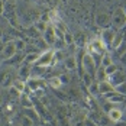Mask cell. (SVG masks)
Returning <instances> with one entry per match:
<instances>
[{
  "mask_svg": "<svg viewBox=\"0 0 126 126\" xmlns=\"http://www.w3.org/2000/svg\"><path fill=\"white\" fill-rule=\"evenodd\" d=\"M112 26L116 31H120L126 26V10L123 7H117L112 13Z\"/></svg>",
  "mask_w": 126,
  "mask_h": 126,
  "instance_id": "6da1fadb",
  "label": "cell"
},
{
  "mask_svg": "<svg viewBox=\"0 0 126 126\" xmlns=\"http://www.w3.org/2000/svg\"><path fill=\"white\" fill-rule=\"evenodd\" d=\"M81 67H83L84 73L94 76L97 67H96V63H94L93 54H84V55H83V58H81Z\"/></svg>",
  "mask_w": 126,
  "mask_h": 126,
  "instance_id": "7a4b0ae2",
  "label": "cell"
},
{
  "mask_svg": "<svg viewBox=\"0 0 126 126\" xmlns=\"http://www.w3.org/2000/svg\"><path fill=\"white\" fill-rule=\"evenodd\" d=\"M54 57H55V52H54L52 49H47L45 52H42V54L39 55V58H38V61L35 63V65H36V67L45 68V67H48V65L52 64Z\"/></svg>",
  "mask_w": 126,
  "mask_h": 126,
  "instance_id": "3957f363",
  "label": "cell"
},
{
  "mask_svg": "<svg viewBox=\"0 0 126 126\" xmlns=\"http://www.w3.org/2000/svg\"><path fill=\"white\" fill-rule=\"evenodd\" d=\"M94 22H96V25L100 26V28H109V26L112 25V16L110 15H107L106 12H100L96 15V17H94Z\"/></svg>",
  "mask_w": 126,
  "mask_h": 126,
  "instance_id": "277c9868",
  "label": "cell"
},
{
  "mask_svg": "<svg viewBox=\"0 0 126 126\" xmlns=\"http://www.w3.org/2000/svg\"><path fill=\"white\" fill-rule=\"evenodd\" d=\"M114 36H116V31H114V28H104L103 29V32H101V42L106 45V47H110L112 45V42H113Z\"/></svg>",
  "mask_w": 126,
  "mask_h": 126,
  "instance_id": "5b68a950",
  "label": "cell"
},
{
  "mask_svg": "<svg viewBox=\"0 0 126 126\" xmlns=\"http://www.w3.org/2000/svg\"><path fill=\"white\" fill-rule=\"evenodd\" d=\"M42 39L47 42V45H54L55 41H57V35H55V26H52L48 23L45 32L42 33Z\"/></svg>",
  "mask_w": 126,
  "mask_h": 126,
  "instance_id": "8992f818",
  "label": "cell"
},
{
  "mask_svg": "<svg viewBox=\"0 0 126 126\" xmlns=\"http://www.w3.org/2000/svg\"><path fill=\"white\" fill-rule=\"evenodd\" d=\"M16 52H17V48H16L15 42H7V44H4V47L1 49V55L6 60H10V58H13L16 55Z\"/></svg>",
  "mask_w": 126,
  "mask_h": 126,
  "instance_id": "52a82bcc",
  "label": "cell"
},
{
  "mask_svg": "<svg viewBox=\"0 0 126 126\" xmlns=\"http://www.w3.org/2000/svg\"><path fill=\"white\" fill-rule=\"evenodd\" d=\"M104 97L107 99V103H109V104H122V103L125 101V96L120 94V93H117V91L109 93V94H106Z\"/></svg>",
  "mask_w": 126,
  "mask_h": 126,
  "instance_id": "ba28073f",
  "label": "cell"
},
{
  "mask_svg": "<svg viewBox=\"0 0 126 126\" xmlns=\"http://www.w3.org/2000/svg\"><path fill=\"white\" fill-rule=\"evenodd\" d=\"M99 91H100L101 96H106V94L113 93L116 90H114V86H112V83L109 80H103V81L99 83Z\"/></svg>",
  "mask_w": 126,
  "mask_h": 126,
  "instance_id": "9c48e42d",
  "label": "cell"
},
{
  "mask_svg": "<svg viewBox=\"0 0 126 126\" xmlns=\"http://www.w3.org/2000/svg\"><path fill=\"white\" fill-rule=\"evenodd\" d=\"M107 80H109V81L112 83V86H114V87H117L119 84H122V83H125V81H126L125 76H123V74H122V73H120L119 70H117V71H116L114 74H112V76L107 77Z\"/></svg>",
  "mask_w": 126,
  "mask_h": 126,
  "instance_id": "30bf717a",
  "label": "cell"
},
{
  "mask_svg": "<svg viewBox=\"0 0 126 126\" xmlns=\"http://www.w3.org/2000/svg\"><path fill=\"white\" fill-rule=\"evenodd\" d=\"M107 116H109V119H110L112 122L117 123V122H120V120H122L123 112H122L120 109H117V107H112V109H109V110H107Z\"/></svg>",
  "mask_w": 126,
  "mask_h": 126,
  "instance_id": "8fae6325",
  "label": "cell"
},
{
  "mask_svg": "<svg viewBox=\"0 0 126 126\" xmlns=\"http://www.w3.org/2000/svg\"><path fill=\"white\" fill-rule=\"evenodd\" d=\"M23 114H25V116H28L29 119H32L35 123H36V122H39V114H38V112H36L33 107H25Z\"/></svg>",
  "mask_w": 126,
  "mask_h": 126,
  "instance_id": "7c38bea8",
  "label": "cell"
},
{
  "mask_svg": "<svg viewBox=\"0 0 126 126\" xmlns=\"http://www.w3.org/2000/svg\"><path fill=\"white\" fill-rule=\"evenodd\" d=\"M106 77H107V74H106V70H104V67H103V65H100L99 68H96L94 80H96L97 83H100V81H103V80H106Z\"/></svg>",
  "mask_w": 126,
  "mask_h": 126,
  "instance_id": "4fadbf2b",
  "label": "cell"
},
{
  "mask_svg": "<svg viewBox=\"0 0 126 126\" xmlns=\"http://www.w3.org/2000/svg\"><path fill=\"white\" fill-rule=\"evenodd\" d=\"M104 48H106V45L101 42V39H96V41L91 42V51H94V52L101 54V52L104 51Z\"/></svg>",
  "mask_w": 126,
  "mask_h": 126,
  "instance_id": "5bb4252c",
  "label": "cell"
},
{
  "mask_svg": "<svg viewBox=\"0 0 126 126\" xmlns=\"http://www.w3.org/2000/svg\"><path fill=\"white\" fill-rule=\"evenodd\" d=\"M64 65H65V68L68 70V71H71V70H76V67H77V61H76V58L71 55V57H67L65 58V61H64Z\"/></svg>",
  "mask_w": 126,
  "mask_h": 126,
  "instance_id": "9a60e30c",
  "label": "cell"
},
{
  "mask_svg": "<svg viewBox=\"0 0 126 126\" xmlns=\"http://www.w3.org/2000/svg\"><path fill=\"white\" fill-rule=\"evenodd\" d=\"M122 42H123V35H122L120 32H116V36H114L113 42H112V45H110V48L117 49L119 47H122Z\"/></svg>",
  "mask_w": 126,
  "mask_h": 126,
  "instance_id": "2e32d148",
  "label": "cell"
},
{
  "mask_svg": "<svg viewBox=\"0 0 126 126\" xmlns=\"http://www.w3.org/2000/svg\"><path fill=\"white\" fill-rule=\"evenodd\" d=\"M39 55H41V54H38V52H29V54H26L25 63L26 64H33V65H35V63L38 61V58H39Z\"/></svg>",
  "mask_w": 126,
  "mask_h": 126,
  "instance_id": "e0dca14e",
  "label": "cell"
},
{
  "mask_svg": "<svg viewBox=\"0 0 126 126\" xmlns=\"http://www.w3.org/2000/svg\"><path fill=\"white\" fill-rule=\"evenodd\" d=\"M48 84L54 88H60L63 86V81H61L60 77H54V78H49V80H48Z\"/></svg>",
  "mask_w": 126,
  "mask_h": 126,
  "instance_id": "ac0fdd59",
  "label": "cell"
},
{
  "mask_svg": "<svg viewBox=\"0 0 126 126\" xmlns=\"http://www.w3.org/2000/svg\"><path fill=\"white\" fill-rule=\"evenodd\" d=\"M87 90L91 96H99V94H100V91H99V83H97V81H94L91 86H88Z\"/></svg>",
  "mask_w": 126,
  "mask_h": 126,
  "instance_id": "d6986e66",
  "label": "cell"
},
{
  "mask_svg": "<svg viewBox=\"0 0 126 126\" xmlns=\"http://www.w3.org/2000/svg\"><path fill=\"white\" fill-rule=\"evenodd\" d=\"M12 87H15L19 93H22L25 90V80H15L12 83Z\"/></svg>",
  "mask_w": 126,
  "mask_h": 126,
  "instance_id": "ffe728a7",
  "label": "cell"
},
{
  "mask_svg": "<svg viewBox=\"0 0 126 126\" xmlns=\"http://www.w3.org/2000/svg\"><path fill=\"white\" fill-rule=\"evenodd\" d=\"M83 81H84V86H86V87H88V86H91L96 80H94V76L84 73V74H83Z\"/></svg>",
  "mask_w": 126,
  "mask_h": 126,
  "instance_id": "44dd1931",
  "label": "cell"
},
{
  "mask_svg": "<svg viewBox=\"0 0 126 126\" xmlns=\"http://www.w3.org/2000/svg\"><path fill=\"white\" fill-rule=\"evenodd\" d=\"M63 41L64 44H67V45H71L73 42H74V36H73V33H70V32H64V36H63Z\"/></svg>",
  "mask_w": 126,
  "mask_h": 126,
  "instance_id": "7402d4cb",
  "label": "cell"
},
{
  "mask_svg": "<svg viewBox=\"0 0 126 126\" xmlns=\"http://www.w3.org/2000/svg\"><path fill=\"white\" fill-rule=\"evenodd\" d=\"M28 83H29V87H31V90H35V91H36V90H39V87H41V83H39L38 78H31Z\"/></svg>",
  "mask_w": 126,
  "mask_h": 126,
  "instance_id": "603a6c76",
  "label": "cell"
},
{
  "mask_svg": "<svg viewBox=\"0 0 126 126\" xmlns=\"http://www.w3.org/2000/svg\"><path fill=\"white\" fill-rule=\"evenodd\" d=\"M104 70H106V74H107V77L112 76V74H114L116 71H117V65L114 63H112L110 65H107V67H104Z\"/></svg>",
  "mask_w": 126,
  "mask_h": 126,
  "instance_id": "cb8c5ba5",
  "label": "cell"
},
{
  "mask_svg": "<svg viewBox=\"0 0 126 126\" xmlns=\"http://www.w3.org/2000/svg\"><path fill=\"white\" fill-rule=\"evenodd\" d=\"M47 26H48V23H45V22H42V20H38V22L35 23V29L38 31L39 33H44L45 29H47Z\"/></svg>",
  "mask_w": 126,
  "mask_h": 126,
  "instance_id": "d4e9b609",
  "label": "cell"
},
{
  "mask_svg": "<svg viewBox=\"0 0 126 126\" xmlns=\"http://www.w3.org/2000/svg\"><path fill=\"white\" fill-rule=\"evenodd\" d=\"M112 63H113V60H112V57H110L109 54H104V55L101 57V65H103V67H107V65H110Z\"/></svg>",
  "mask_w": 126,
  "mask_h": 126,
  "instance_id": "484cf974",
  "label": "cell"
},
{
  "mask_svg": "<svg viewBox=\"0 0 126 126\" xmlns=\"http://www.w3.org/2000/svg\"><path fill=\"white\" fill-rule=\"evenodd\" d=\"M33 123H35V122H33L32 119H29L28 116H25V114H23L22 119H20V125L22 126H33Z\"/></svg>",
  "mask_w": 126,
  "mask_h": 126,
  "instance_id": "4316f807",
  "label": "cell"
},
{
  "mask_svg": "<svg viewBox=\"0 0 126 126\" xmlns=\"http://www.w3.org/2000/svg\"><path fill=\"white\" fill-rule=\"evenodd\" d=\"M19 76H20V77H23V80H26L28 77L31 76V70H29V68H26V67L20 68V70H19Z\"/></svg>",
  "mask_w": 126,
  "mask_h": 126,
  "instance_id": "83f0119b",
  "label": "cell"
},
{
  "mask_svg": "<svg viewBox=\"0 0 126 126\" xmlns=\"http://www.w3.org/2000/svg\"><path fill=\"white\" fill-rule=\"evenodd\" d=\"M114 90H116L117 93H120V94L126 96V81L125 83H122V84H119L117 87H114Z\"/></svg>",
  "mask_w": 126,
  "mask_h": 126,
  "instance_id": "f1b7e54d",
  "label": "cell"
},
{
  "mask_svg": "<svg viewBox=\"0 0 126 126\" xmlns=\"http://www.w3.org/2000/svg\"><path fill=\"white\" fill-rule=\"evenodd\" d=\"M15 45H16L17 49H23L25 48V42L23 41H15Z\"/></svg>",
  "mask_w": 126,
  "mask_h": 126,
  "instance_id": "f546056e",
  "label": "cell"
},
{
  "mask_svg": "<svg viewBox=\"0 0 126 126\" xmlns=\"http://www.w3.org/2000/svg\"><path fill=\"white\" fill-rule=\"evenodd\" d=\"M60 78H61L63 84H65V83H68V80H70V77L67 76V74H63V76H60Z\"/></svg>",
  "mask_w": 126,
  "mask_h": 126,
  "instance_id": "4dcf8cb0",
  "label": "cell"
},
{
  "mask_svg": "<svg viewBox=\"0 0 126 126\" xmlns=\"http://www.w3.org/2000/svg\"><path fill=\"white\" fill-rule=\"evenodd\" d=\"M120 61H122V63L126 65V52H125V54H122V57H120Z\"/></svg>",
  "mask_w": 126,
  "mask_h": 126,
  "instance_id": "1f68e13d",
  "label": "cell"
},
{
  "mask_svg": "<svg viewBox=\"0 0 126 126\" xmlns=\"http://www.w3.org/2000/svg\"><path fill=\"white\" fill-rule=\"evenodd\" d=\"M41 126H52V123H51V122H44Z\"/></svg>",
  "mask_w": 126,
  "mask_h": 126,
  "instance_id": "d6a6232c",
  "label": "cell"
},
{
  "mask_svg": "<svg viewBox=\"0 0 126 126\" xmlns=\"http://www.w3.org/2000/svg\"><path fill=\"white\" fill-rule=\"evenodd\" d=\"M0 13H3V1L0 0Z\"/></svg>",
  "mask_w": 126,
  "mask_h": 126,
  "instance_id": "836d02e7",
  "label": "cell"
},
{
  "mask_svg": "<svg viewBox=\"0 0 126 126\" xmlns=\"http://www.w3.org/2000/svg\"><path fill=\"white\" fill-rule=\"evenodd\" d=\"M31 1H33V3H38V1H41V0H31Z\"/></svg>",
  "mask_w": 126,
  "mask_h": 126,
  "instance_id": "e575fe53",
  "label": "cell"
},
{
  "mask_svg": "<svg viewBox=\"0 0 126 126\" xmlns=\"http://www.w3.org/2000/svg\"><path fill=\"white\" fill-rule=\"evenodd\" d=\"M0 36H1V31H0Z\"/></svg>",
  "mask_w": 126,
  "mask_h": 126,
  "instance_id": "d590c367",
  "label": "cell"
},
{
  "mask_svg": "<svg viewBox=\"0 0 126 126\" xmlns=\"http://www.w3.org/2000/svg\"><path fill=\"white\" fill-rule=\"evenodd\" d=\"M0 103H1V99H0Z\"/></svg>",
  "mask_w": 126,
  "mask_h": 126,
  "instance_id": "8d00e7d4",
  "label": "cell"
}]
</instances>
